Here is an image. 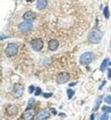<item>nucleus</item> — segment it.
Returning a JSON list of instances; mask_svg holds the SVG:
<instances>
[{
  "instance_id": "8",
  "label": "nucleus",
  "mask_w": 111,
  "mask_h": 120,
  "mask_svg": "<svg viewBox=\"0 0 111 120\" xmlns=\"http://www.w3.org/2000/svg\"><path fill=\"white\" fill-rule=\"evenodd\" d=\"M69 79V75L68 73H62V74H60L58 76H57V83H59V84H63L65 83L66 82H68Z\"/></svg>"
},
{
  "instance_id": "9",
  "label": "nucleus",
  "mask_w": 111,
  "mask_h": 120,
  "mask_svg": "<svg viewBox=\"0 0 111 120\" xmlns=\"http://www.w3.org/2000/svg\"><path fill=\"white\" fill-rule=\"evenodd\" d=\"M49 49L50 51H57L58 46H59V42L57 40H50L48 44Z\"/></svg>"
},
{
  "instance_id": "4",
  "label": "nucleus",
  "mask_w": 111,
  "mask_h": 120,
  "mask_svg": "<svg viewBox=\"0 0 111 120\" xmlns=\"http://www.w3.org/2000/svg\"><path fill=\"white\" fill-rule=\"evenodd\" d=\"M32 24L30 22H27V21H24L19 24L18 26V28L21 33H27L29 32L30 30L32 29Z\"/></svg>"
},
{
  "instance_id": "6",
  "label": "nucleus",
  "mask_w": 111,
  "mask_h": 120,
  "mask_svg": "<svg viewBox=\"0 0 111 120\" xmlns=\"http://www.w3.org/2000/svg\"><path fill=\"white\" fill-rule=\"evenodd\" d=\"M23 92H24V88H23V86L21 85V84H16V85L14 87V88H13L12 94L14 97L19 98L23 94Z\"/></svg>"
},
{
  "instance_id": "22",
  "label": "nucleus",
  "mask_w": 111,
  "mask_h": 120,
  "mask_svg": "<svg viewBox=\"0 0 111 120\" xmlns=\"http://www.w3.org/2000/svg\"><path fill=\"white\" fill-rule=\"evenodd\" d=\"M40 94H41V88H36V91H35V95L39 96V95H40Z\"/></svg>"
},
{
  "instance_id": "10",
  "label": "nucleus",
  "mask_w": 111,
  "mask_h": 120,
  "mask_svg": "<svg viewBox=\"0 0 111 120\" xmlns=\"http://www.w3.org/2000/svg\"><path fill=\"white\" fill-rule=\"evenodd\" d=\"M50 114L47 111H41L37 116L38 120H46L47 118H49Z\"/></svg>"
},
{
  "instance_id": "13",
  "label": "nucleus",
  "mask_w": 111,
  "mask_h": 120,
  "mask_svg": "<svg viewBox=\"0 0 111 120\" xmlns=\"http://www.w3.org/2000/svg\"><path fill=\"white\" fill-rule=\"evenodd\" d=\"M17 112H18V108L16 106H15V105H11V106H10L7 109V113L10 116L15 115V114H17Z\"/></svg>"
},
{
  "instance_id": "26",
  "label": "nucleus",
  "mask_w": 111,
  "mask_h": 120,
  "mask_svg": "<svg viewBox=\"0 0 111 120\" xmlns=\"http://www.w3.org/2000/svg\"><path fill=\"white\" fill-rule=\"evenodd\" d=\"M51 112H52V113H53V114H55V115H56V114H57V112H56V110H55L54 108H52Z\"/></svg>"
},
{
  "instance_id": "5",
  "label": "nucleus",
  "mask_w": 111,
  "mask_h": 120,
  "mask_svg": "<svg viewBox=\"0 0 111 120\" xmlns=\"http://www.w3.org/2000/svg\"><path fill=\"white\" fill-rule=\"evenodd\" d=\"M43 45H44V42L41 39H34L31 42V46L32 50H34L35 52H39L43 48Z\"/></svg>"
},
{
  "instance_id": "1",
  "label": "nucleus",
  "mask_w": 111,
  "mask_h": 120,
  "mask_svg": "<svg viewBox=\"0 0 111 120\" xmlns=\"http://www.w3.org/2000/svg\"><path fill=\"white\" fill-rule=\"evenodd\" d=\"M18 49H19V47H18L17 44H15V43H10L4 50L5 55L9 57V58L16 55L18 52Z\"/></svg>"
},
{
  "instance_id": "16",
  "label": "nucleus",
  "mask_w": 111,
  "mask_h": 120,
  "mask_svg": "<svg viewBox=\"0 0 111 120\" xmlns=\"http://www.w3.org/2000/svg\"><path fill=\"white\" fill-rule=\"evenodd\" d=\"M104 17L106 18V19H109V7H108V6L104 8Z\"/></svg>"
},
{
  "instance_id": "25",
  "label": "nucleus",
  "mask_w": 111,
  "mask_h": 120,
  "mask_svg": "<svg viewBox=\"0 0 111 120\" xmlns=\"http://www.w3.org/2000/svg\"><path fill=\"white\" fill-rule=\"evenodd\" d=\"M108 72H109V74H108V77H109V79H111V70L110 69H109Z\"/></svg>"
},
{
  "instance_id": "7",
  "label": "nucleus",
  "mask_w": 111,
  "mask_h": 120,
  "mask_svg": "<svg viewBox=\"0 0 111 120\" xmlns=\"http://www.w3.org/2000/svg\"><path fill=\"white\" fill-rule=\"evenodd\" d=\"M35 115V111L32 108H27L23 113V118L25 120H31Z\"/></svg>"
},
{
  "instance_id": "15",
  "label": "nucleus",
  "mask_w": 111,
  "mask_h": 120,
  "mask_svg": "<svg viewBox=\"0 0 111 120\" xmlns=\"http://www.w3.org/2000/svg\"><path fill=\"white\" fill-rule=\"evenodd\" d=\"M101 102H102V96H100V97H98L96 100V103H95V105H94V107H93V111L98 110V108H99V106H100Z\"/></svg>"
},
{
  "instance_id": "11",
  "label": "nucleus",
  "mask_w": 111,
  "mask_h": 120,
  "mask_svg": "<svg viewBox=\"0 0 111 120\" xmlns=\"http://www.w3.org/2000/svg\"><path fill=\"white\" fill-rule=\"evenodd\" d=\"M35 18V14L32 11H27L23 15V19L27 22H30V21L33 20Z\"/></svg>"
},
{
  "instance_id": "23",
  "label": "nucleus",
  "mask_w": 111,
  "mask_h": 120,
  "mask_svg": "<svg viewBox=\"0 0 111 120\" xmlns=\"http://www.w3.org/2000/svg\"><path fill=\"white\" fill-rule=\"evenodd\" d=\"M33 91H34V87H33V86H30L29 88H28V92H29V94H32Z\"/></svg>"
},
{
  "instance_id": "17",
  "label": "nucleus",
  "mask_w": 111,
  "mask_h": 120,
  "mask_svg": "<svg viewBox=\"0 0 111 120\" xmlns=\"http://www.w3.org/2000/svg\"><path fill=\"white\" fill-rule=\"evenodd\" d=\"M67 93H68V97L69 100H70V99H71L74 94V90L70 89V88H68V89L67 90Z\"/></svg>"
},
{
  "instance_id": "29",
  "label": "nucleus",
  "mask_w": 111,
  "mask_h": 120,
  "mask_svg": "<svg viewBox=\"0 0 111 120\" xmlns=\"http://www.w3.org/2000/svg\"><path fill=\"white\" fill-rule=\"evenodd\" d=\"M110 120H111V119H110Z\"/></svg>"
},
{
  "instance_id": "27",
  "label": "nucleus",
  "mask_w": 111,
  "mask_h": 120,
  "mask_svg": "<svg viewBox=\"0 0 111 120\" xmlns=\"http://www.w3.org/2000/svg\"><path fill=\"white\" fill-rule=\"evenodd\" d=\"M94 118H95V115H94V114H91V120H94Z\"/></svg>"
},
{
  "instance_id": "12",
  "label": "nucleus",
  "mask_w": 111,
  "mask_h": 120,
  "mask_svg": "<svg viewBox=\"0 0 111 120\" xmlns=\"http://www.w3.org/2000/svg\"><path fill=\"white\" fill-rule=\"evenodd\" d=\"M47 5V0H38L37 1V9L39 10H44Z\"/></svg>"
},
{
  "instance_id": "18",
  "label": "nucleus",
  "mask_w": 111,
  "mask_h": 120,
  "mask_svg": "<svg viewBox=\"0 0 111 120\" xmlns=\"http://www.w3.org/2000/svg\"><path fill=\"white\" fill-rule=\"evenodd\" d=\"M109 114H108L107 112H105V113H104V114L101 116L100 120H109Z\"/></svg>"
},
{
  "instance_id": "24",
  "label": "nucleus",
  "mask_w": 111,
  "mask_h": 120,
  "mask_svg": "<svg viewBox=\"0 0 111 120\" xmlns=\"http://www.w3.org/2000/svg\"><path fill=\"white\" fill-rule=\"evenodd\" d=\"M44 98H50L52 96V94H44V95H43Z\"/></svg>"
},
{
  "instance_id": "14",
  "label": "nucleus",
  "mask_w": 111,
  "mask_h": 120,
  "mask_svg": "<svg viewBox=\"0 0 111 120\" xmlns=\"http://www.w3.org/2000/svg\"><path fill=\"white\" fill-rule=\"evenodd\" d=\"M109 58H105V59L103 61V63H102L101 66H100V70L101 71H105L107 69V67H108V64H109Z\"/></svg>"
},
{
  "instance_id": "3",
  "label": "nucleus",
  "mask_w": 111,
  "mask_h": 120,
  "mask_svg": "<svg viewBox=\"0 0 111 120\" xmlns=\"http://www.w3.org/2000/svg\"><path fill=\"white\" fill-rule=\"evenodd\" d=\"M93 58H94V55L92 52H85L80 56L79 62L81 63L82 64H89L93 60Z\"/></svg>"
},
{
  "instance_id": "28",
  "label": "nucleus",
  "mask_w": 111,
  "mask_h": 120,
  "mask_svg": "<svg viewBox=\"0 0 111 120\" xmlns=\"http://www.w3.org/2000/svg\"><path fill=\"white\" fill-rule=\"evenodd\" d=\"M26 1H27V2H31V1H32V0H26Z\"/></svg>"
},
{
  "instance_id": "19",
  "label": "nucleus",
  "mask_w": 111,
  "mask_h": 120,
  "mask_svg": "<svg viewBox=\"0 0 111 120\" xmlns=\"http://www.w3.org/2000/svg\"><path fill=\"white\" fill-rule=\"evenodd\" d=\"M103 111L107 113H110L111 112V106H103Z\"/></svg>"
},
{
  "instance_id": "20",
  "label": "nucleus",
  "mask_w": 111,
  "mask_h": 120,
  "mask_svg": "<svg viewBox=\"0 0 111 120\" xmlns=\"http://www.w3.org/2000/svg\"><path fill=\"white\" fill-rule=\"evenodd\" d=\"M104 100H105V102L106 103L110 104L111 105V95H108V96H106L105 99H104Z\"/></svg>"
},
{
  "instance_id": "2",
  "label": "nucleus",
  "mask_w": 111,
  "mask_h": 120,
  "mask_svg": "<svg viewBox=\"0 0 111 120\" xmlns=\"http://www.w3.org/2000/svg\"><path fill=\"white\" fill-rule=\"evenodd\" d=\"M102 38H103L102 33H100L97 30H93L88 34L89 41L91 43H94V44H97V43L100 42Z\"/></svg>"
},
{
  "instance_id": "21",
  "label": "nucleus",
  "mask_w": 111,
  "mask_h": 120,
  "mask_svg": "<svg viewBox=\"0 0 111 120\" xmlns=\"http://www.w3.org/2000/svg\"><path fill=\"white\" fill-rule=\"evenodd\" d=\"M34 99H33V98H32V99H30L29 100V102H28V105H27V107L29 108L30 106H31V105H33V104H34Z\"/></svg>"
}]
</instances>
